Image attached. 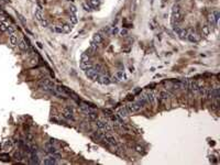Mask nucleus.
Returning <instances> with one entry per match:
<instances>
[{
    "mask_svg": "<svg viewBox=\"0 0 220 165\" xmlns=\"http://www.w3.org/2000/svg\"><path fill=\"white\" fill-rule=\"evenodd\" d=\"M11 24L9 21H2L1 23H0V31L1 32H7V30H8L9 25Z\"/></svg>",
    "mask_w": 220,
    "mask_h": 165,
    "instance_id": "obj_17",
    "label": "nucleus"
},
{
    "mask_svg": "<svg viewBox=\"0 0 220 165\" xmlns=\"http://www.w3.org/2000/svg\"><path fill=\"white\" fill-rule=\"evenodd\" d=\"M82 61H84V62H88V61H89V55H87L86 53H84V54L82 55Z\"/></svg>",
    "mask_w": 220,
    "mask_h": 165,
    "instance_id": "obj_37",
    "label": "nucleus"
},
{
    "mask_svg": "<svg viewBox=\"0 0 220 165\" xmlns=\"http://www.w3.org/2000/svg\"><path fill=\"white\" fill-rule=\"evenodd\" d=\"M173 88H174L175 90H181V89H182V84H181V81L174 82V84H173Z\"/></svg>",
    "mask_w": 220,
    "mask_h": 165,
    "instance_id": "obj_32",
    "label": "nucleus"
},
{
    "mask_svg": "<svg viewBox=\"0 0 220 165\" xmlns=\"http://www.w3.org/2000/svg\"><path fill=\"white\" fill-rule=\"evenodd\" d=\"M55 90H56V92H57L58 96H64V97H67V96H68L67 91H66L63 87H61V86H57V87H55Z\"/></svg>",
    "mask_w": 220,
    "mask_h": 165,
    "instance_id": "obj_14",
    "label": "nucleus"
},
{
    "mask_svg": "<svg viewBox=\"0 0 220 165\" xmlns=\"http://www.w3.org/2000/svg\"><path fill=\"white\" fill-rule=\"evenodd\" d=\"M18 47L21 50V51H26V50H28V44L25 43L24 40H21V41L18 42Z\"/></svg>",
    "mask_w": 220,
    "mask_h": 165,
    "instance_id": "obj_21",
    "label": "nucleus"
},
{
    "mask_svg": "<svg viewBox=\"0 0 220 165\" xmlns=\"http://www.w3.org/2000/svg\"><path fill=\"white\" fill-rule=\"evenodd\" d=\"M117 32H118V30H117L116 28H113V29H111V30H110V35H115V34H116V33H117Z\"/></svg>",
    "mask_w": 220,
    "mask_h": 165,
    "instance_id": "obj_44",
    "label": "nucleus"
},
{
    "mask_svg": "<svg viewBox=\"0 0 220 165\" xmlns=\"http://www.w3.org/2000/svg\"><path fill=\"white\" fill-rule=\"evenodd\" d=\"M85 74H86V76H87L88 78L92 79V80H97V78L99 76L98 73H96L94 71V68H89V69H87V71H85Z\"/></svg>",
    "mask_w": 220,
    "mask_h": 165,
    "instance_id": "obj_4",
    "label": "nucleus"
},
{
    "mask_svg": "<svg viewBox=\"0 0 220 165\" xmlns=\"http://www.w3.org/2000/svg\"><path fill=\"white\" fill-rule=\"evenodd\" d=\"M15 30H17V28H15L14 25L10 24V25H9V28H8V30H7V32H8L9 34H13V33L15 32Z\"/></svg>",
    "mask_w": 220,
    "mask_h": 165,
    "instance_id": "obj_31",
    "label": "nucleus"
},
{
    "mask_svg": "<svg viewBox=\"0 0 220 165\" xmlns=\"http://www.w3.org/2000/svg\"><path fill=\"white\" fill-rule=\"evenodd\" d=\"M84 8H85V10H87V11H90V10H91L90 7H89V6H86V5H84Z\"/></svg>",
    "mask_w": 220,
    "mask_h": 165,
    "instance_id": "obj_46",
    "label": "nucleus"
},
{
    "mask_svg": "<svg viewBox=\"0 0 220 165\" xmlns=\"http://www.w3.org/2000/svg\"><path fill=\"white\" fill-rule=\"evenodd\" d=\"M102 141H105L106 144H108V145H111V146H117L116 139L113 138V137H111V135H109V134H106Z\"/></svg>",
    "mask_w": 220,
    "mask_h": 165,
    "instance_id": "obj_7",
    "label": "nucleus"
},
{
    "mask_svg": "<svg viewBox=\"0 0 220 165\" xmlns=\"http://www.w3.org/2000/svg\"><path fill=\"white\" fill-rule=\"evenodd\" d=\"M9 43H10V46H11V47H15V46L18 45V36H17L14 33H13V34H10Z\"/></svg>",
    "mask_w": 220,
    "mask_h": 165,
    "instance_id": "obj_11",
    "label": "nucleus"
},
{
    "mask_svg": "<svg viewBox=\"0 0 220 165\" xmlns=\"http://www.w3.org/2000/svg\"><path fill=\"white\" fill-rule=\"evenodd\" d=\"M42 163L45 164V165H53V164H56V163H57V161H56V158L53 156L52 154H50L49 156L44 157V160H43Z\"/></svg>",
    "mask_w": 220,
    "mask_h": 165,
    "instance_id": "obj_8",
    "label": "nucleus"
},
{
    "mask_svg": "<svg viewBox=\"0 0 220 165\" xmlns=\"http://www.w3.org/2000/svg\"><path fill=\"white\" fill-rule=\"evenodd\" d=\"M182 20H183V14H182L181 11L173 13V18H172V23H173V25H174V24H178V23L181 22Z\"/></svg>",
    "mask_w": 220,
    "mask_h": 165,
    "instance_id": "obj_6",
    "label": "nucleus"
},
{
    "mask_svg": "<svg viewBox=\"0 0 220 165\" xmlns=\"http://www.w3.org/2000/svg\"><path fill=\"white\" fill-rule=\"evenodd\" d=\"M178 35H179V38H181L182 40H184V39H187V35H188V31H187V30H185V29H182V31L178 33Z\"/></svg>",
    "mask_w": 220,
    "mask_h": 165,
    "instance_id": "obj_26",
    "label": "nucleus"
},
{
    "mask_svg": "<svg viewBox=\"0 0 220 165\" xmlns=\"http://www.w3.org/2000/svg\"><path fill=\"white\" fill-rule=\"evenodd\" d=\"M69 12H71L72 14H76V12H77V8H76L74 5H71L69 6Z\"/></svg>",
    "mask_w": 220,
    "mask_h": 165,
    "instance_id": "obj_35",
    "label": "nucleus"
},
{
    "mask_svg": "<svg viewBox=\"0 0 220 165\" xmlns=\"http://www.w3.org/2000/svg\"><path fill=\"white\" fill-rule=\"evenodd\" d=\"M0 160H2V161H8V160H9V156H8V155H0Z\"/></svg>",
    "mask_w": 220,
    "mask_h": 165,
    "instance_id": "obj_43",
    "label": "nucleus"
},
{
    "mask_svg": "<svg viewBox=\"0 0 220 165\" xmlns=\"http://www.w3.org/2000/svg\"><path fill=\"white\" fill-rule=\"evenodd\" d=\"M120 80L118 78H117V76L116 75H113L112 77H110V82H119Z\"/></svg>",
    "mask_w": 220,
    "mask_h": 165,
    "instance_id": "obj_38",
    "label": "nucleus"
},
{
    "mask_svg": "<svg viewBox=\"0 0 220 165\" xmlns=\"http://www.w3.org/2000/svg\"><path fill=\"white\" fill-rule=\"evenodd\" d=\"M173 31L178 34V33L182 31V28L179 26V24H174V25H173Z\"/></svg>",
    "mask_w": 220,
    "mask_h": 165,
    "instance_id": "obj_33",
    "label": "nucleus"
},
{
    "mask_svg": "<svg viewBox=\"0 0 220 165\" xmlns=\"http://www.w3.org/2000/svg\"><path fill=\"white\" fill-rule=\"evenodd\" d=\"M72 31V25L68 24V23H65L63 25V33H69Z\"/></svg>",
    "mask_w": 220,
    "mask_h": 165,
    "instance_id": "obj_27",
    "label": "nucleus"
},
{
    "mask_svg": "<svg viewBox=\"0 0 220 165\" xmlns=\"http://www.w3.org/2000/svg\"><path fill=\"white\" fill-rule=\"evenodd\" d=\"M178 11H179V6L178 5H175L174 7H173V13L178 12Z\"/></svg>",
    "mask_w": 220,
    "mask_h": 165,
    "instance_id": "obj_41",
    "label": "nucleus"
},
{
    "mask_svg": "<svg viewBox=\"0 0 220 165\" xmlns=\"http://www.w3.org/2000/svg\"><path fill=\"white\" fill-rule=\"evenodd\" d=\"M35 18H36V20H39V21H41V20L43 19V11H42V9L39 8L36 9V11H35Z\"/></svg>",
    "mask_w": 220,
    "mask_h": 165,
    "instance_id": "obj_23",
    "label": "nucleus"
},
{
    "mask_svg": "<svg viewBox=\"0 0 220 165\" xmlns=\"http://www.w3.org/2000/svg\"><path fill=\"white\" fill-rule=\"evenodd\" d=\"M120 34H121L122 36H125L127 34H128V30H125V29H122L121 31H120Z\"/></svg>",
    "mask_w": 220,
    "mask_h": 165,
    "instance_id": "obj_42",
    "label": "nucleus"
},
{
    "mask_svg": "<svg viewBox=\"0 0 220 165\" xmlns=\"http://www.w3.org/2000/svg\"><path fill=\"white\" fill-rule=\"evenodd\" d=\"M63 117L67 120H74V116H73V109L71 107H65L63 109V112H62Z\"/></svg>",
    "mask_w": 220,
    "mask_h": 165,
    "instance_id": "obj_2",
    "label": "nucleus"
},
{
    "mask_svg": "<svg viewBox=\"0 0 220 165\" xmlns=\"http://www.w3.org/2000/svg\"><path fill=\"white\" fill-rule=\"evenodd\" d=\"M71 22L73 23V24H76V23L78 22V19H77V16H76V14H72L71 13Z\"/></svg>",
    "mask_w": 220,
    "mask_h": 165,
    "instance_id": "obj_34",
    "label": "nucleus"
},
{
    "mask_svg": "<svg viewBox=\"0 0 220 165\" xmlns=\"http://www.w3.org/2000/svg\"><path fill=\"white\" fill-rule=\"evenodd\" d=\"M45 151L48 152L49 154H56V153H58V150L55 146H53L52 144H45Z\"/></svg>",
    "mask_w": 220,
    "mask_h": 165,
    "instance_id": "obj_12",
    "label": "nucleus"
},
{
    "mask_svg": "<svg viewBox=\"0 0 220 165\" xmlns=\"http://www.w3.org/2000/svg\"><path fill=\"white\" fill-rule=\"evenodd\" d=\"M135 150L138 151V152H143V147L140 146V145H136V146H135Z\"/></svg>",
    "mask_w": 220,
    "mask_h": 165,
    "instance_id": "obj_45",
    "label": "nucleus"
},
{
    "mask_svg": "<svg viewBox=\"0 0 220 165\" xmlns=\"http://www.w3.org/2000/svg\"><path fill=\"white\" fill-rule=\"evenodd\" d=\"M40 22H41V24H42L43 26H49V21H48L46 19H42Z\"/></svg>",
    "mask_w": 220,
    "mask_h": 165,
    "instance_id": "obj_39",
    "label": "nucleus"
},
{
    "mask_svg": "<svg viewBox=\"0 0 220 165\" xmlns=\"http://www.w3.org/2000/svg\"><path fill=\"white\" fill-rule=\"evenodd\" d=\"M102 40H104V34H102V32H99V33H96V34L92 36V42H95L96 44H100L102 42Z\"/></svg>",
    "mask_w": 220,
    "mask_h": 165,
    "instance_id": "obj_10",
    "label": "nucleus"
},
{
    "mask_svg": "<svg viewBox=\"0 0 220 165\" xmlns=\"http://www.w3.org/2000/svg\"><path fill=\"white\" fill-rule=\"evenodd\" d=\"M187 40L192 43H197L200 41V35H198L196 32H188Z\"/></svg>",
    "mask_w": 220,
    "mask_h": 165,
    "instance_id": "obj_3",
    "label": "nucleus"
},
{
    "mask_svg": "<svg viewBox=\"0 0 220 165\" xmlns=\"http://www.w3.org/2000/svg\"><path fill=\"white\" fill-rule=\"evenodd\" d=\"M146 95V99H148V104H151V105H154L156 102V96H155V92L154 91H148L145 92Z\"/></svg>",
    "mask_w": 220,
    "mask_h": 165,
    "instance_id": "obj_5",
    "label": "nucleus"
},
{
    "mask_svg": "<svg viewBox=\"0 0 220 165\" xmlns=\"http://www.w3.org/2000/svg\"><path fill=\"white\" fill-rule=\"evenodd\" d=\"M127 109V111H128V113H136V112H139L141 110V106H140L138 102H130L124 107Z\"/></svg>",
    "mask_w": 220,
    "mask_h": 165,
    "instance_id": "obj_1",
    "label": "nucleus"
},
{
    "mask_svg": "<svg viewBox=\"0 0 220 165\" xmlns=\"http://www.w3.org/2000/svg\"><path fill=\"white\" fill-rule=\"evenodd\" d=\"M12 145H13L12 140H7V141H5V143H3V148H5V150H10V148L12 147Z\"/></svg>",
    "mask_w": 220,
    "mask_h": 165,
    "instance_id": "obj_24",
    "label": "nucleus"
},
{
    "mask_svg": "<svg viewBox=\"0 0 220 165\" xmlns=\"http://www.w3.org/2000/svg\"><path fill=\"white\" fill-rule=\"evenodd\" d=\"M89 5L92 8H97V7L100 5V0H89Z\"/></svg>",
    "mask_w": 220,
    "mask_h": 165,
    "instance_id": "obj_29",
    "label": "nucleus"
},
{
    "mask_svg": "<svg viewBox=\"0 0 220 165\" xmlns=\"http://www.w3.org/2000/svg\"><path fill=\"white\" fill-rule=\"evenodd\" d=\"M98 82H100L101 85H108L110 84V77L107 75H99L97 78Z\"/></svg>",
    "mask_w": 220,
    "mask_h": 165,
    "instance_id": "obj_9",
    "label": "nucleus"
},
{
    "mask_svg": "<svg viewBox=\"0 0 220 165\" xmlns=\"http://www.w3.org/2000/svg\"><path fill=\"white\" fill-rule=\"evenodd\" d=\"M127 116H128V111H127L125 108H120L118 110V117L119 118L123 119V118H127Z\"/></svg>",
    "mask_w": 220,
    "mask_h": 165,
    "instance_id": "obj_20",
    "label": "nucleus"
},
{
    "mask_svg": "<svg viewBox=\"0 0 220 165\" xmlns=\"http://www.w3.org/2000/svg\"><path fill=\"white\" fill-rule=\"evenodd\" d=\"M51 30L53 32H56V33H63V26L62 25H54L53 28H51Z\"/></svg>",
    "mask_w": 220,
    "mask_h": 165,
    "instance_id": "obj_28",
    "label": "nucleus"
},
{
    "mask_svg": "<svg viewBox=\"0 0 220 165\" xmlns=\"http://www.w3.org/2000/svg\"><path fill=\"white\" fill-rule=\"evenodd\" d=\"M116 76H117V78H118L119 80H125V79H127V75L124 74V72H122V71L117 72L116 73Z\"/></svg>",
    "mask_w": 220,
    "mask_h": 165,
    "instance_id": "obj_22",
    "label": "nucleus"
},
{
    "mask_svg": "<svg viewBox=\"0 0 220 165\" xmlns=\"http://www.w3.org/2000/svg\"><path fill=\"white\" fill-rule=\"evenodd\" d=\"M14 157L17 158V160H21V158H22V154H21V152H20V151L14 152Z\"/></svg>",
    "mask_w": 220,
    "mask_h": 165,
    "instance_id": "obj_36",
    "label": "nucleus"
},
{
    "mask_svg": "<svg viewBox=\"0 0 220 165\" xmlns=\"http://www.w3.org/2000/svg\"><path fill=\"white\" fill-rule=\"evenodd\" d=\"M30 63H31V65H36L38 64V58L36 57H32L30 59Z\"/></svg>",
    "mask_w": 220,
    "mask_h": 165,
    "instance_id": "obj_40",
    "label": "nucleus"
},
{
    "mask_svg": "<svg viewBox=\"0 0 220 165\" xmlns=\"http://www.w3.org/2000/svg\"><path fill=\"white\" fill-rule=\"evenodd\" d=\"M208 21H209V23H210L211 25H216V24H217L218 21L216 20V16H215V12L214 11H212L210 14L208 15Z\"/></svg>",
    "mask_w": 220,
    "mask_h": 165,
    "instance_id": "obj_19",
    "label": "nucleus"
},
{
    "mask_svg": "<svg viewBox=\"0 0 220 165\" xmlns=\"http://www.w3.org/2000/svg\"><path fill=\"white\" fill-rule=\"evenodd\" d=\"M106 122L107 120H98L96 122V125L100 131H106Z\"/></svg>",
    "mask_w": 220,
    "mask_h": 165,
    "instance_id": "obj_13",
    "label": "nucleus"
},
{
    "mask_svg": "<svg viewBox=\"0 0 220 165\" xmlns=\"http://www.w3.org/2000/svg\"><path fill=\"white\" fill-rule=\"evenodd\" d=\"M181 84H182L183 90H186V89H187V86H188V79H183V80H181Z\"/></svg>",
    "mask_w": 220,
    "mask_h": 165,
    "instance_id": "obj_30",
    "label": "nucleus"
},
{
    "mask_svg": "<svg viewBox=\"0 0 220 165\" xmlns=\"http://www.w3.org/2000/svg\"><path fill=\"white\" fill-rule=\"evenodd\" d=\"M92 65L90 62H84V61H82L81 62V67H82V69H84V71H87V69H89V68H92Z\"/></svg>",
    "mask_w": 220,
    "mask_h": 165,
    "instance_id": "obj_16",
    "label": "nucleus"
},
{
    "mask_svg": "<svg viewBox=\"0 0 220 165\" xmlns=\"http://www.w3.org/2000/svg\"><path fill=\"white\" fill-rule=\"evenodd\" d=\"M201 32H202V35L207 36V35H209V33H210V28H209L208 25H202Z\"/></svg>",
    "mask_w": 220,
    "mask_h": 165,
    "instance_id": "obj_25",
    "label": "nucleus"
},
{
    "mask_svg": "<svg viewBox=\"0 0 220 165\" xmlns=\"http://www.w3.org/2000/svg\"><path fill=\"white\" fill-rule=\"evenodd\" d=\"M169 96H171V94H169L168 91H166V90H163V91L160 92V99H161V101L167 100V99L169 98Z\"/></svg>",
    "mask_w": 220,
    "mask_h": 165,
    "instance_id": "obj_18",
    "label": "nucleus"
},
{
    "mask_svg": "<svg viewBox=\"0 0 220 165\" xmlns=\"http://www.w3.org/2000/svg\"><path fill=\"white\" fill-rule=\"evenodd\" d=\"M81 109H82V111L85 112L86 114H89V113H91V112H96L95 109L88 107V106H86V105H82V106H81Z\"/></svg>",
    "mask_w": 220,
    "mask_h": 165,
    "instance_id": "obj_15",
    "label": "nucleus"
},
{
    "mask_svg": "<svg viewBox=\"0 0 220 165\" xmlns=\"http://www.w3.org/2000/svg\"><path fill=\"white\" fill-rule=\"evenodd\" d=\"M66 1H69V2H73V1H74V0H66Z\"/></svg>",
    "mask_w": 220,
    "mask_h": 165,
    "instance_id": "obj_47",
    "label": "nucleus"
}]
</instances>
